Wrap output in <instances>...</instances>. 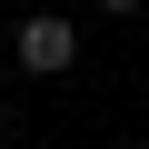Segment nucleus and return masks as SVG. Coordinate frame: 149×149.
<instances>
[{
	"label": "nucleus",
	"instance_id": "f03ea898",
	"mask_svg": "<svg viewBox=\"0 0 149 149\" xmlns=\"http://www.w3.org/2000/svg\"><path fill=\"white\" fill-rule=\"evenodd\" d=\"M100 10H149V0H100Z\"/></svg>",
	"mask_w": 149,
	"mask_h": 149
},
{
	"label": "nucleus",
	"instance_id": "7ed1b4c3",
	"mask_svg": "<svg viewBox=\"0 0 149 149\" xmlns=\"http://www.w3.org/2000/svg\"><path fill=\"white\" fill-rule=\"evenodd\" d=\"M0 139H10V100H0Z\"/></svg>",
	"mask_w": 149,
	"mask_h": 149
},
{
	"label": "nucleus",
	"instance_id": "f257e3e1",
	"mask_svg": "<svg viewBox=\"0 0 149 149\" xmlns=\"http://www.w3.org/2000/svg\"><path fill=\"white\" fill-rule=\"evenodd\" d=\"M20 70H40V80L80 70V20H70V10H30L20 20Z\"/></svg>",
	"mask_w": 149,
	"mask_h": 149
}]
</instances>
